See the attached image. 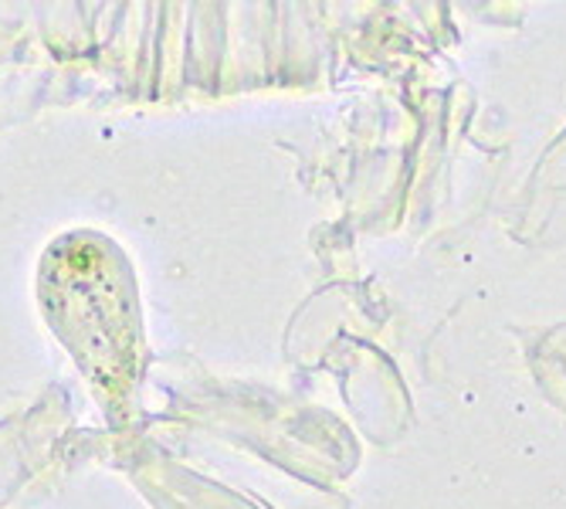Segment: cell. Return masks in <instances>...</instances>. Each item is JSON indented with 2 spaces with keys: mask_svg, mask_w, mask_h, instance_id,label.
Returning <instances> with one entry per match:
<instances>
[{
  "mask_svg": "<svg viewBox=\"0 0 566 509\" xmlns=\"http://www.w3.org/2000/svg\"><path fill=\"white\" fill-rule=\"evenodd\" d=\"M38 295L92 387L113 404L129 401L143 374V320L126 254L95 231H72L44 251Z\"/></svg>",
  "mask_w": 566,
  "mask_h": 509,
  "instance_id": "cell-1",
  "label": "cell"
}]
</instances>
